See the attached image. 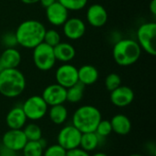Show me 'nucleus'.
<instances>
[{"mask_svg":"<svg viewBox=\"0 0 156 156\" xmlns=\"http://www.w3.org/2000/svg\"><path fill=\"white\" fill-rule=\"evenodd\" d=\"M56 60L61 62L71 61L76 56V50L74 47L67 42H60L53 48Z\"/></svg>","mask_w":156,"mask_h":156,"instance_id":"obj_19","label":"nucleus"},{"mask_svg":"<svg viewBox=\"0 0 156 156\" xmlns=\"http://www.w3.org/2000/svg\"><path fill=\"white\" fill-rule=\"evenodd\" d=\"M26 89V78L17 69H4L0 72V94L16 98Z\"/></svg>","mask_w":156,"mask_h":156,"instance_id":"obj_2","label":"nucleus"},{"mask_svg":"<svg viewBox=\"0 0 156 156\" xmlns=\"http://www.w3.org/2000/svg\"><path fill=\"white\" fill-rule=\"evenodd\" d=\"M142 54V48L138 42L125 38L115 43L112 49V57L115 62L122 67L131 66L138 61Z\"/></svg>","mask_w":156,"mask_h":156,"instance_id":"obj_3","label":"nucleus"},{"mask_svg":"<svg viewBox=\"0 0 156 156\" xmlns=\"http://www.w3.org/2000/svg\"><path fill=\"white\" fill-rule=\"evenodd\" d=\"M1 44L5 48H15L16 45H18L15 32H5L3 34L1 37Z\"/></svg>","mask_w":156,"mask_h":156,"instance_id":"obj_30","label":"nucleus"},{"mask_svg":"<svg viewBox=\"0 0 156 156\" xmlns=\"http://www.w3.org/2000/svg\"><path fill=\"white\" fill-rule=\"evenodd\" d=\"M130 156H144L142 154H131Z\"/></svg>","mask_w":156,"mask_h":156,"instance_id":"obj_38","label":"nucleus"},{"mask_svg":"<svg viewBox=\"0 0 156 156\" xmlns=\"http://www.w3.org/2000/svg\"><path fill=\"white\" fill-rule=\"evenodd\" d=\"M48 116L50 121L57 124H62L64 123L67 119H68V110L63 104H58V105H54L51 106L49 112H48Z\"/></svg>","mask_w":156,"mask_h":156,"instance_id":"obj_23","label":"nucleus"},{"mask_svg":"<svg viewBox=\"0 0 156 156\" xmlns=\"http://www.w3.org/2000/svg\"><path fill=\"white\" fill-rule=\"evenodd\" d=\"M3 69H3V67H2V65H1V62H0V72H1Z\"/></svg>","mask_w":156,"mask_h":156,"instance_id":"obj_39","label":"nucleus"},{"mask_svg":"<svg viewBox=\"0 0 156 156\" xmlns=\"http://www.w3.org/2000/svg\"><path fill=\"white\" fill-rule=\"evenodd\" d=\"M46 30L41 22L30 19L20 23L15 34L18 45L26 48H34L43 42Z\"/></svg>","mask_w":156,"mask_h":156,"instance_id":"obj_1","label":"nucleus"},{"mask_svg":"<svg viewBox=\"0 0 156 156\" xmlns=\"http://www.w3.org/2000/svg\"><path fill=\"white\" fill-rule=\"evenodd\" d=\"M67 151L59 144H53L44 149L42 156H66Z\"/></svg>","mask_w":156,"mask_h":156,"instance_id":"obj_31","label":"nucleus"},{"mask_svg":"<svg viewBox=\"0 0 156 156\" xmlns=\"http://www.w3.org/2000/svg\"><path fill=\"white\" fill-rule=\"evenodd\" d=\"M81 133L71 125H67L63 127L58 134V144L63 147L66 151L72 150L80 147Z\"/></svg>","mask_w":156,"mask_h":156,"instance_id":"obj_8","label":"nucleus"},{"mask_svg":"<svg viewBox=\"0 0 156 156\" xmlns=\"http://www.w3.org/2000/svg\"><path fill=\"white\" fill-rule=\"evenodd\" d=\"M3 69H17L21 62V54L15 48H5L0 56Z\"/></svg>","mask_w":156,"mask_h":156,"instance_id":"obj_17","label":"nucleus"},{"mask_svg":"<svg viewBox=\"0 0 156 156\" xmlns=\"http://www.w3.org/2000/svg\"><path fill=\"white\" fill-rule=\"evenodd\" d=\"M96 134L101 139L106 138L107 136H109L112 133V124L111 122L108 120H101V122H99L96 130H95Z\"/></svg>","mask_w":156,"mask_h":156,"instance_id":"obj_26","label":"nucleus"},{"mask_svg":"<svg viewBox=\"0 0 156 156\" xmlns=\"http://www.w3.org/2000/svg\"><path fill=\"white\" fill-rule=\"evenodd\" d=\"M100 143H101V138L96 134L95 132L84 133L81 134L80 146L84 151L90 153L94 151L99 146Z\"/></svg>","mask_w":156,"mask_h":156,"instance_id":"obj_21","label":"nucleus"},{"mask_svg":"<svg viewBox=\"0 0 156 156\" xmlns=\"http://www.w3.org/2000/svg\"><path fill=\"white\" fill-rule=\"evenodd\" d=\"M88 23L94 27H103L108 20V13L105 7L100 4L91 5L86 14Z\"/></svg>","mask_w":156,"mask_h":156,"instance_id":"obj_15","label":"nucleus"},{"mask_svg":"<svg viewBox=\"0 0 156 156\" xmlns=\"http://www.w3.org/2000/svg\"><path fill=\"white\" fill-rule=\"evenodd\" d=\"M27 118L31 121L42 119L48 112V104L43 98L38 95L29 97L21 106Z\"/></svg>","mask_w":156,"mask_h":156,"instance_id":"obj_7","label":"nucleus"},{"mask_svg":"<svg viewBox=\"0 0 156 156\" xmlns=\"http://www.w3.org/2000/svg\"><path fill=\"white\" fill-rule=\"evenodd\" d=\"M33 49V61L35 66L42 71L50 70L57 61L53 48L42 42Z\"/></svg>","mask_w":156,"mask_h":156,"instance_id":"obj_6","label":"nucleus"},{"mask_svg":"<svg viewBox=\"0 0 156 156\" xmlns=\"http://www.w3.org/2000/svg\"><path fill=\"white\" fill-rule=\"evenodd\" d=\"M66 156H90V154L86 151H84L81 148H75L72 150H69L67 151Z\"/></svg>","mask_w":156,"mask_h":156,"instance_id":"obj_32","label":"nucleus"},{"mask_svg":"<svg viewBox=\"0 0 156 156\" xmlns=\"http://www.w3.org/2000/svg\"><path fill=\"white\" fill-rule=\"evenodd\" d=\"M46 148V141L42 138L38 141H27L23 148L24 156H42Z\"/></svg>","mask_w":156,"mask_h":156,"instance_id":"obj_22","label":"nucleus"},{"mask_svg":"<svg viewBox=\"0 0 156 156\" xmlns=\"http://www.w3.org/2000/svg\"><path fill=\"white\" fill-rule=\"evenodd\" d=\"M122 84V79L117 73H111L105 79V87L109 91H112Z\"/></svg>","mask_w":156,"mask_h":156,"instance_id":"obj_29","label":"nucleus"},{"mask_svg":"<svg viewBox=\"0 0 156 156\" xmlns=\"http://www.w3.org/2000/svg\"><path fill=\"white\" fill-rule=\"evenodd\" d=\"M137 42L141 48L152 56L156 55V24L147 22L142 24L137 30Z\"/></svg>","mask_w":156,"mask_h":156,"instance_id":"obj_5","label":"nucleus"},{"mask_svg":"<svg viewBox=\"0 0 156 156\" xmlns=\"http://www.w3.org/2000/svg\"><path fill=\"white\" fill-rule=\"evenodd\" d=\"M27 120V118L21 106L12 108L5 117V122L8 128L15 130L23 129L24 126L26 125Z\"/></svg>","mask_w":156,"mask_h":156,"instance_id":"obj_16","label":"nucleus"},{"mask_svg":"<svg viewBox=\"0 0 156 156\" xmlns=\"http://www.w3.org/2000/svg\"><path fill=\"white\" fill-rule=\"evenodd\" d=\"M84 90H85V86L80 81H78L76 84L67 89L66 101L71 103H77L80 101L81 99L83 98Z\"/></svg>","mask_w":156,"mask_h":156,"instance_id":"obj_24","label":"nucleus"},{"mask_svg":"<svg viewBox=\"0 0 156 156\" xmlns=\"http://www.w3.org/2000/svg\"><path fill=\"white\" fill-rule=\"evenodd\" d=\"M43 42L48 44V46L54 48L55 46H57L58 43H60V35L59 33L55 30V29H48L46 30L45 35H44V39Z\"/></svg>","mask_w":156,"mask_h":156,"instance_id":"obj_27","label":"nucleus"},{"mask_svg":"<svg viewBox=\"0 0 156 156\" xmlns=\"http://www.w3.org/2000/svg\"><path fill=\"white\" fill-rule=\"evenodd\" d=\"M69 11H78L86 6L88 0H58Z\"/></svg>","mask_w":156,"mask_h":156,"instance_id":"obj_28","label":"nucleus"},{"mask_svg":"<svg viewBox=\"0 0 156 156\" xmlns=\"http://www.w3.org/2000/svg\"><path fill=\"white\" fill-rule=\"evenodd\" d=\"M27 143V139L22 129H9L6 133H5L2 138V145L15 152L22 151Z\"/></svg>","mask_w":156,"mask_h":156,"instance_id":"obj_10","label":"nucleus"},{"mask_svg":"<svg viewBox=\"0 0 156 156\" xmlns=\"http://www.w3.org/2000/svg\"><path fill=\"white\" fill-rule=\"evenodd\" d=\"M149 7H150V11H151L152 15L156 16V0H152L150 2Z\"/></svg>","mask_w":156,"mask_h":156,"instance_id":"obj_35","label":"nucleus"},{"mask_svg":"<svg viewBox=\"0 0 156 156\" xmlns=\"http://www.w3.org/2000/svg\"><path fill=\"white\" fill-rule=\"evenodd\" d=\"M101 120V113L92 105H83L78 108L72 116V125L81 133L95 132Z\"/></svg>","mask_w":156,"mask_h":156,"instance_id":"obj_4","label":"nucleus"},{"mask_svg":"<svg viewBox=\"0 0 156 156\" xmlns=\"http://www.w3.org/2000/svg\"><path fill=\"white\" fill-rule=\"evenodd\" d=\"M112 132L118 135H127L132 129V122L130 119L123 114H116L110 121Z\"/></svg>","mask_w":156,"mask_h":156,"instance_id":"obj_20","label":"nucleus"},{"mask_svg":"<svg viewBox=\"0 0 156 156\" xmlns=\"http://www.w3.org/2000/svg\"><path fill=\"white\" fill-rule=\"evenodd\" d=\"M17 152L10 150L4 145L0 146V156H17Z\"/></svg>","mask_w":156,"mask_h":156,"instance_id":"obj_33","label":"nucleus"},{"mask_svg":"<svg viewBox=\"0 0 156 156\" xmlns=\"http://www.w3.org/2000/svg\"><path fill=\"white\" fill-rule=\"evenodd\" d=\"M27 141H38L42 138V131L36 123H29L22 129Z\"/></svg>","mask_w":156,"mask_h":156,"instance_id":"obj_25","label":"nucleus"},{"mask_svg":"<svg viewBox=\"0 0 156 156\" xmlns=\"http://www.w3.org/2000/svg\"><path fill=\"white\" fill-rule=\"evenodd\" d=\"M56 80L60 86L68 89L79 81L78 69L71 64H64L56 70Z\"/></svg>","mask_w":156,"mask_h":156,"instance_id":"obj_9","label":"nucleus"},{"mask_svg":"<svg viewBox=\"0 0 156 156\" xmlns=\"http://www.w3.org/2000/svg\"><path fill=\"white\" fill-rule=\"evenodd\" d=\"M111 101L113 105L119 108L129 106L134 100L133 90L127 86H120L114 90L111 91Z\"/></svg>","mask_w":156,"mask_h":156,"instance_id":"obj_14","label":"nucleus"},{"mask_svg":"<svg viewBox=\"0 0 156 156\" xmlns=\"http://www.w3.org/2000/svg\"><path fill=\"white\" fill-rule=\"evenodd\" d=\"M56 1H57V0H39L41 5L44 6L45 8H47V7H48L49 5H52L53 3H55Z\"/></svg>","mask_w":156,"mask_h":156,"instance_id":"obj_34","label":"nucleus"},{"mask_svg":"<svg viewBox=\"0 0 156 156\" xmlns=\"http://www.w3.org/2000/svg\"><path fill=\"white\" fill-rule=\"evenodd\" d=\"M41 97L48 104V106L63 104L66 101L67 89L58 83L50 84L44 89Z\"/></svg>","mask_w":156,"mask_h":156,"instance_id":"obj_11","label":"nucleus"},{"mask_svg":"<svg viewBox=\"0 0 156 156\" xmlns=\"http://www.w3.org/2000/svg\"><path fill=\"white\" fill-rule=\"evenodd\" d=\"M46 17L51 25L59 27L69 18V10L58 1H56L46 8Z\"/></svg>","mask_w":156,"mask_h":156,"instance_id":"obj_12","label":"nucleus"},{"mask_svg":"<svg viewBox=\"0 0 156 156\" xmlns=\"http://www.w3.org/2000/svg\"><path fill=\"white\" fill-rule=\"evenodd\" d=\"M78 79L84 86L92 85L99 79V71L92 65H83L78 69Z\"/></svg>","mask_w":156,"mask_h":156,"instance_id":"obj_18","label":"nucleus"},{"mask_svg":"<svg viewBox=\"0 0 156 156\" xmlns=\"http://www.w3.org/2000/svg\"><path fill=\"white\" fill-rule=\"evenodd\" d=\"M21 2L24 4H27V5H33V4L38 3L39 0H21Z\"/></svg>","mask_w":156,"mask_h":156,"instance_id":"obj_36","label":"nucleus"},{"mask_svg":"<svg viewBox=\"0 0 156 156\" xmlns=\"http://www.w3.org/2000/svg\"><path fill=\"white\" fill-rule=\"evenodd\" d=\"M62 26L64 35L71 40H77L81 38L86 32L85 23L78 17L68 18Z\"/></svg>","mask_w":156,"mask_h":156,"instance_id":"obj_13","label":"nucleus"},{"mask_svg":"<svg viewBox=\"0 0 156 156\" xmlns=\"http://www.w3.org/2000/svg\"><path fill=\"white\" fill-rule=\"evenodd\" d=\"M91 156H108L105 153H96V154H94L93 155H91Z\"/></svg>","mask_w":156,"mask_h":156,"instance_id":"obj_37","label":"nucleus"}]
</instances>
